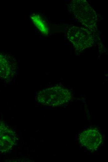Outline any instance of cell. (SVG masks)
Here are the masks:
<instances>
[{"label": "cell", "instance_id": "obj_1", "mask_svg": "<svg viewBox=\"0 0 108 162\" xmlns=\"http://www.w3.org/2000/svg\"><path fill=\"white\" fill-rule=\"evenodd\" d=\"M36 98L42 104L55 107L68 103L71 99V95L67 88L55 86L40 91Z\"/></svg>", "mask_w": 108, "mask_h": 162}, {"label": "cell", "instance_id": "obj_2", "mask_svg": "<svg viewBox=\"0 0 108 162\" xmlns=\"http://www.w3.org/2000/svg\"><path fill=\"white\" fill-rule=\"evenodd\" d=\"M94 34L88 29L74 26L69 29L67 36L75 49L81 51L92 46L95 40Z\"/></svg>", "mask_w": 108, "mask_h": 162}, {"label": "cell", "instance_id": "obj_3", "mask_svg": "<svg viewBox=\"0 0 108 162\" xmlns=\"http://www.w3.org/2000/svg\"><path fill=\"white\" fill-rule=\"evenodd\" d=\"M71 3L74 16L80 21L90 26L95 23L97 16L95 11L87 2L84 1H75Z\"/></svg>", "mask_w": 108, "mask_h": 162}, {"label": "cell", "instance_id": "obj_4", "mask_svg": "<svg viewBox=\"0 0 108 162\" xmlns=\"http://www.w3.org/2000/svg\"><path fill=\"white\" fill-rule=\"evenodd\" d=\"M78 139L83 147L90 151L96 150L102 142L101 133L96 129L89 128L82 131L79 134Z\"/></svg>", "mask_w": 108, "mask_h": 162}, {"label": "cell", "instance_id": "obj_5", "mask_svg": "<svg viewBox=\"0 0 108 162\" xmlns=\"http://www.w3.org/2000/svg\"><path fill=\"white\" fill-rule=\"evenodd\" d=\"M17 71L15 59L11 56L0 53V78L6 81H11L16 76Z\"/></svg>", "mask_w": 108, "mask_h": 162}, {"label": "cell", "instance_id": "obj_6", "mask_svg": "<svg viewBox=\"0 0 108 162\" xmlns=\"http://www.w3.org/2000/svg\"><path fill=\"white\" fill-rule=\"evenodd\" d=\"M16 139L14 131L6 124L0 122V153L11 150L16 143Z\"/></svg>", "mask_w": 108, "mask_h": 162}, {"label": "cell", "instance_id": "obj_7", "mask_svg": "<svg viewBox=\"0 0 108 162\" xmlns=\"http://www.w3.org/2000/svg\"><path fill=\"white\" fill-rule=\"evenodd\" d=\"M30 18L33 24L41 33L45 35L49 34L50 28L49 24L41 15L34 12L31 14Z\"/></svg>", "mask_w": 108, "mask_h": 162}]
</instances>
